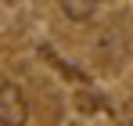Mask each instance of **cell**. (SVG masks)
<instances>
[{"label": "cell", "instance_id": "obj_1", "mask_svg": "<svg viewBox=\"0 0 133 126\" xmlns=\"http://www.w3.org/2000/svg\"><path fill=\"white\" fill-rule=\"evenodd\" d=\"M29 123V101L18 83H0V126H25Z\"/></svg>", "mask_w": 133, "mask_h": 126}, {"label": "cell", "instance_id": "obj_2", "mask_svg": "<svg viewBox=\"0 0 133 126\" xmlns=\"http://www.w3.org/2000/svg\"><path fill=\"white\" fill-rule=\"evenodd\" d=\"M61 11L72 22H90L97 11V0H61Z\"/></svg>", "mask_w": 133, "mask_h": 126}]
</instances>
